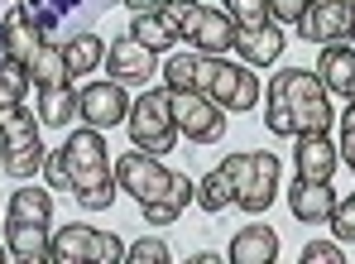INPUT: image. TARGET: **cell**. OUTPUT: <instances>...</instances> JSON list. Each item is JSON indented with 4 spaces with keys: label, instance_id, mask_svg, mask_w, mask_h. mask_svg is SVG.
Returning a JSON list of instances; mask_svg holds the SVG:
<instances>
[{
    "label": "cell",
    "instance_id": "obj_34",
    "mask_svg": "<svg viewBox=\"0 0 355 264\" xmlns=\"http://www.w3.org/2000/svg\"><path fill=\"white\" fill-rule=\"evenodd\" d=\"M331 231H336V240H355V193L346 202H336V211H331Z\"/></svg>",
    "mask_w": 355,
    "mask_h": 264
},
{
    "label": "cell",
    "instance_id": "obj_9",
    "mask_svg": "<svg viewBox=\"0 0 355 264\" xmlns=\"http://www.w3.org/2000/svg\"><path fill=\"white\" fill-rule=\"evenodd\" d=\"M125 130H130V139H135V149H144V154H173V144H178L173 91H168V87L144 91V96L130 106Z\"/></svg>",
    "mask_w": 355,
    "mask_h": 264
},
{
    "label": "cell",
    "instance_id": "obj_2",
    "mask_svg": "<svg viewBox=\"0 0 355 264\" xmlns=\"http://www.w3.org/2000/svg\"><path fill=\"white\" fill-rule=\"evenodd\" d=\"M264 125L274 134H312V130H331V101L317 72L307 67H284L269 82V116Z\"/></svg>",
    "mask_w": 355,
    "mask_h": 264
},
{
    "label": "cell",
    "instance_id": "obj_28",
    "mask_svg": "<svg viewBox=\"0 0 355 264\" xmlns=\"http://www.w3.org/2000/svg\"><path fill=\"white\" fill-rule=\"evenodd\" d=\"M29 67L15 63V58H0V106H19L24 91H29Z\"/></svg>",
    "mask_w": 355,
    "mask_h": 264
},
{
    "label": "cell",
    "instance_id": "obj_20",
    "mask_svg": "<svg viewBox=\"0 0 355 264\" xmlns=\"http://www.w3.org/2000/svg\"><path fill=\"white\" fill-rule=\"evenodd\" d=\"M10 231V260H19V264H44L49 255H53V231L49 226H29V221H10L5 226Z\"/></svg>",
    "mask_w": 355,
    "mask_h": 264
},
{
    "label": "cell",
    "instance_id": "obj_30",
    "mask_svg": "<svg viewBox=\"0 0 355 264\" xmlns=\"http://www.w3.org/2000/svg\"><path fill=\"white\" fill-rule=\"evenodd\" d=\"M125 260H135V264H168L173 250H168L159 236H144V240H135V245L125 250Z\"/></svg>",
    "mask_w": 355,
    "mask_h": 264
},
{
    "label": "cell",
    "instance_id": "obj_3",
    "mask_svg": "<svg viewBox=\"0 0 355 264\" xmlns=\"http://www.w3.org/2000/svg\"><path fill=\"white\" fill-rule=\"evenodd\" d=\"M62 159H67V183L72 197L87 211H106L116 202V173H111V149H106V130H72L62 139Z\"/></svg>",
    "mask_w": 355,
    "mask_h": 264
},
{
    "label": "cell",
    "instance_id": "obj_38",
    "mask_svg": "<svg viewBox=\"0 0 355 264\" xmlns=\"http://www.w3.org/2000/svg\"><path fill=\"white\" fill-rule=\"evenodd\" d=\"M120 5H125V10H135V15H159L168 0H120Z\"/></svg>",
    "mask_w": 355,
    "mask_h": 264
},
{
    "label": "cell",
    "instance_id": "obj_42",
    "mask_svg": "<svg viewBox=\"0 0 355 264\" xmlns=\"http://www.w3.org/2000/svg\"><path fill=\"white\" fill-rule=\"evenodd\" d=\"M346 5H355V0H346Z\"/></svg>",
    "mask_w": 355,
    "mask_h": 264
},
{
    "label": "cell",
    "instance_id": "obj_18",
    "mask_svg": "<svg viewBox=\"0 0 355 264\" xmlns=\"http://www.w3.org/2000/svg\"><path fill=\"white\" fill-rule=\"evenodd\" d=\"M284 29L279 24H254V29H236V53L245 67H274L284 58Z\"/></svg>",
    "mask_w": 355,
    "mask_h": 264
},
{
    "label": "cell",
    "instance_id": "obj_21",
    "mask_svg": "<svg viewBox=\"0 0 355 264\" xmlns=\"http://www.w3.org/2000/svg\"><path fill=\"white\" fill-rule=\"evenodd\" d=\"M34 116H39V125L62 130L67 121H77V91L72 87H39L34 91Z\"/></svg>",
    "mask_w": 355,
    "mask_h": 264
},
{
    "label": "cell",
    "instance_id": "obj_16",
    "mask_svg": "<svg viewBox=\"0 0 355 264\" xmlns=\"http://www.w3.org/2000/svg\"><path fill=\"white\" fill-rule=\"evenodd\" d=\"M317 77L331 96L355 101V49L351 44H322V58H317Z\"/></svg>",
    "mask_w": 355,
    "mask_h": 264
},
{
    "label": "cell",
    "instance_id": "obj_6",
    "mask_svg": "<svg viewBox=\"0 0 355 264\" xmlns=\"http://www.w3.org/2000/svg\"><path fill=\"white\" fill-rule=\"evenodd\" d=\"M159 15L178 39H192L202 53H231L236 49V19L226 10H207L197 0H168Z\"/></svg>",
    "mask_w": 355,
    "mask_h": 264
},
{
    "label": "cell",
    "instance_id": "obj_40",
    "mask_svg": "<svg viewBox=\"0 0 355 264\" xmlns=\"http://www.w3.org/2000/svg\"><path fill=\"white\" fill-rule=\"evenodd\" d=\"M0 260H10V245H0Z\"/></svg>",
    "mask_w": 355,
    "mask_h": 264
},
{
    "label": "cell",
    "instance_id": "obj_25",
    "mask_svg": "<svg viewBox=\"0 0 355 264\" xmlns=\"http://www.w3.org/2000/svg\"><path fill=\"white\" fill-rule=\"evenodd\" d=\"M62 58H67V72L72 77H92L101 67V39L96 34H77L62 44Z\"/></svg>",
    "mask_w": 355,
    "mask_h": 264
},
{
    "label": "cell",
    "instance_id": "obj_26",
    "mask_svg": "<svg viewBox=\"0 0 355 264\" xmlns=\"http://www.w3.org/2000/svg\"><path fill=\"white\" fill-rule=\"evenodd\" d=\"M125 34H130V39H139V44H144V49H154V53H164V49H173V44H178V34L164 24V15H135Z\"/></svg>",
    "mask_w": 355,
    "mask_h": 264
},
{
    "label": "cell",
    "instance_id": "obj_23",
    "mask_svg": "<svg viewBox=\"0 0 355 264\" xmlns=\"http://www.w3.org/2000/svg\"><path fill=\"white\" fill-rule=\"evenodd\" d=\"M92 236H96V231H92L87 221H67L62 231H53V255H49V260L53 264H82L87 250H92Z\"/></svg>",
    "mask_w": 355,
    "mask_h": 264
},
{
    "label": "cell",
    "instance_id": "obj_19",
    "mask_svg": "<svg viewBox=\"0 0 355 264\" xmlns=\"http://www.w3.org/2000/svg\"><path fill=\"white\" fill-rule=\"evenodd\" d=\"M288 211H293L302 226H322L331 221L336 197H331V183H312V178H293V193H288Z\"/></svg>",
    "mask_w": 355,
    "mask_h": 264
},
{
    "label": "cell",
    "instance_id": "obj_14",
    "mask_svg": "<svg viewBox=\"0 0 355 264\" xmlns=\"http://www.w3.org/2000/svg\"><path fill=\"white\" fill-rule=\"evenodd\" d=\"M106 72H111L116 82H135V87H144V82L159 72V53H154V49H144L139 39L120 34L116 44L106 49Z\"/></svg>",
    "mask_w": 355,
    "mask_h": 264
},
{
    "label": "cell",
    "instance_id": "obj_37",
    "mask_svg": "<svg viewBox=\"0 0 355 264\" xmlns=\"http://www.w3.org/2000/svg\"><path fill=\"white\" fill-rule=\"evenodd\" d=\"M44 173H49V188H53V193H72V183H67V159H62V149L44 159Z\"/></svg>",
    "mask_w": 355,
    "mask_h": 264
},
{
    "label": "cell",
    "instance_id": "obj_15",
    "mask_svg": "<svg viewBox=\"0 0 355 264\" xmlns=\"http://www.w3.org/2000/svg\"><path fill=\"white\" fill-rule=\"evenodd\" d=\"M0 39H5V58H15V63H34V53H39V44H44V34L34 29V19H29V10L15 0L10 10H5V19H0Z\"/></svg>",
    "mask_w": 355,
    "mask_h": 264
},
{
    "label": "cell",
    "instance_id": "obj_31",
    "mask_svg": "<svg viewBox=\"0 0 355 264\" xmlns=\"http://www.w3.org/2000/svg\"><path fill=\"white\" fill-rule=\"evenodd\" d=\"M87 260H96V264H120V260H125V245H120V236H111V231H96V236H92V250H87Z\"/></svg>",
    "mask_w": 355,
    "mask_h": 264
},
{
    "label": "cell",
    "instance_id": "obj_4",
    "mask_svg": "<svg viewBox=\"0 0 355 264\" xmlns=\"http://www.w3.org/2000/svg\"><path fill=\"white\" fill-rule=\"evenodd\" d=\"M192 91L211 96L221 111H254L259 77H254V67L226 63L221 53H192Z\"/></svg>",
    "mask_w": 355,
    "mask_h": 264
},
{
    "label": "cell",
    "instance_id": "obj_5",
    "mask_svg": "<svg viewBox=\"0 0 355 264\" xmlns=\"http://www.w3.org/2000/svg\"><path fill=\"white\" fill-rule=\"evenodd\" d=\"M221 173L231 178V197H236L240 211L259 216V211H269V202L279 197L284 164H279V154H269V149H250V154H226Z\"/></svg>",
    "mask_w": 355,
    "mask_h": 264
},
{
    "label": "cell",
    "instance_id": "obj_32",
    "mask_svg": "<svg viewBox=\"0 0 355 264\" xmlns=\"http://www.w3.org/2000/svg\"><path fill=\"white\" fill-rule=\"evenodd\" d=\"M164 87L168 91H187L192 87V53H173L164 63Z\"/></svg>",
    "mask_w": 355,
    "mask_h": 264
},
{
    "label": "cell",
    "instance_id": "obj_13",
    "mask_svg": "<svg viewBox=\"0 0 355 264\" xmlns=\"http://www.w3.org/2000/svg\"><path fill=\"white\" fill-rule=\"evenodd\" d=\"M341 164V149L331 144V130H312V134H293V173L312 178V183H331Z\"/></svg>",
    "mask_w": 355,
    "mask_h": 264
},
{
    "label": "cell",
    "instance_id": "obj_17",
    "mask_svg": "<svg viewBox=\"0 0 355 264\" xmlns=\"http://www.w3.org/2000/svg\"><path fill=\"white\" fill-rule=\"evenodd\" d=\"M226 260H231V264H274V260H279V231L264 226V221H250L245 231L231 236Z\"/></svg>",
    "mask_w": 355,
    "mask_h": 264
},
{
    "label": "cell",
    "instance_id": "obj_10",
    "mask_svg": "<svg viewBox=\"0 0 355 264\" xmlns=\"http://www.w3.org/2000/svg\"><path fill=\"white\" fill-rule=\"evenodd\" d=\"M173 121H178V134H187L192 144H216L226 134V116L211 96L202 91H173Z\"/></svg>",
    "mask_w": 355,
    "mask_h": 264
},
{
    "label": "cell",
    "instance_id": "obj_33",
    "mask_svg": "<svg viewBox=\"0 0 355 264\" xmlns=\"http://www.w3.org/2000/svg\"><path fill=\"white\" fill-rule=\"evenodd\" d=\"M302 260L307 264H341L346 250H341V240H312V245H302Z\"/></svg>",
    "mask_w": 355,
    "mask_h": 264
},
{
    "label": "cell",
    "instance_id": "obj_7",
    "mask_svg": "<svg viewBox=\"0 0 355 264\" xmlns=\"http://www.w3.org/2000/svg\"><path fill=\"white\" fill-rule=\"evenodd\" d=\"M34 19V29L44 34V44H67L77 34H92V24L116 10L120 0H19Z\"/></svg>",
    "mask_w": 355,
    "mask_h": 264
},
{
    "label": "cell",
    "instance_id": "obj_39",
    "mask_svg": "<svg viewBox=\"0 0 355 264\" xmlns=\"http://www.w3.org/2000/svg\"><path fill=\"white\" fill-rule=\"evenodd\" d=\"M216 260H221L216 250H197V255H192V264H216Z\"/></svg>",
    "mask_w": 355,
    "mask_h": 264
},
{
    "label": "cell",
    "instance_id": "obj_22",
    "mask_svg": "<svg viewBox=\"0 0 355 264\" xmlns=\"http://www.w3.org/2000/svg\"><path fill=\"white\" fill-rule=\"evenodd\" d=\"M29 82H34V91H39V87H72L62 44H39V53H34V63H29Z\"/></svg>",
    "mask_w": 355,
    "mask_h": 264
},
{
    "label": "cell",
    "instance_id": "obj_29",
    "mask_svg": "<svg viewBox=\"0 0 355 264\" xmlns=\"http://www.w3.org/2000/svg\"><path fill=\"white\" fill-rule=\"evenodd\" d=\"M231 19H236V29H254V24H274V15H269V0H226L221 5Z\"/></svg>",
    "mask_w": 355,
    "mask_h": 264
},
{
    "label": "cell",
    "instance_id": "obj_41",
    "mask_svg": "<svg viewBox=\"0 0 355 264\" xmlns=\"http://www.w3.org/2000/svg\"><path fill=\"white\" fill-rule=\"evenodd\" d=\"M0 58H5V39H0Z\"/></svg>",
    "mask_w": 355,
    "mask_h": 264
},
{
    "label": "cell",
    "instance_id": "obj_11",
    "mask_svg": "<svg viewBox=\"0 0 355 264\" xmlns=\"http://www.w3.org/2000/svg\"><path fill=\"white\" fill-rule=\"evenodd\" d=\"M297 34L307 44H351L355 39V5L346 0H312L307 15L297 19Z\"/></svg>",
    "mask_w": 355,
    "mask_h": 264
},
{
    "label": "cell",
    "instance_id": "obj_1",
    "mask_svg": "<svg viewBox=\"0 0 355 264\" xmlns=\"http://www.w3.org/2000/svg\"><path fill=\"white\" fill-rule=\"evenodd\" d=\"M116 183H120V193H130V197L139 202V211H144L149 226H173L178 211L197 197V183H192L187 173H168V168H164L154 154H144V149L116 159Z\"/></svg>",
    "mask_w": 355,
    "mask_h": 264
},
{
    "label": "cell",
    "instance_id": "obj_12",
    "mask_svg": "<svg viewBox=\"0 0 355 264\" xmlns=\"http://www.w3.org/2000/svg\"><path fill=\"white\" fill-rule=\"evenodd\" d=\"M130 116V96H125V82H87L77 91V121H87L92 130H111V125H125Z\"/></svg>",
    "mask_w": 355,
    "mask_h": 264
},
{
    "label": "cell",
    "instance_id": "obj_36",
    "mask_svg": "<svg viewBox=\"0 0 355 264\" xmlns=\"http://www.w3.org/2000/svg\"><path fill=\"white\" fill-rule=\"evenodd\" d=\"M307 5L312 0H269V15H274V24H293L297 29V19L307 15Z\"/></svg>",
    "mask_w": 355,
    "mask_h": 264
},
{
    "label": "cell",
    "instance_id": "obj_27",
    "mask_svg": "<svg viewBox=\"0 0 355 264\" xmlns=\"http://www.w3.org/2000/svg\"><path fill=\"white\" fill-rule=\"evenodd\" d=\"M192 202H197L202 211H211V216L226 211V206H236V197H231V178H226L221 168H211V173L197 183V197H192Z\"/></svg>",
    "mask_w": 355,
    "mask_h": 264
},
{
    "label": "cell",
    "instance_id": "obj_24",
    "mask_svg": "<svg viewBox=\"0 0 355 264\" xmlns=\"http://www.w3.org/2000/svg\"><path fill=\"white\" fill-rule=\"evenodd\" d=\"M10 221H29V226H49L53 221V197L44 188H19L10 197Z\"/></svg>",
    "mask_w": 355,
    "mask_h": 264
},
{
    "label": "cell",
    "instance_id": "obj_35",
    "mask_svg": "<svg viewBox=\"0 0 355 264\" xmlns=\"http://www.w3.org/2000/svg\"><path fill=\"white\" fill-rule=\"evenodd\" d=\"M336 149H341V159H346V168L355 173V101L346 106V111H341V144H336Z\"/></svg>",
    "mask_w": 355,
    "mask_h": 264
},
{
    "label": "cell",
    "instance_id": "obj_8",
    "mask_svg": "<svg viewBox=\"0 0 355 264\" xmlns=\"http://www.w3.org/2000/svg\"><path fill=\"white\" fill-rule=\"evenodd\" d=\"M44 159H49V149L39 144V116H29L24 101L0 106V168L10 178H29L44 168Z\"/></svg>",
    "mask_w": 355,
    "mask_h": 264
}]
</instances>
